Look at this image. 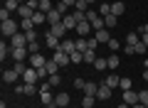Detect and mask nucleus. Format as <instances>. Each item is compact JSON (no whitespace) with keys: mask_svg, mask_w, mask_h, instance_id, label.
<instances>
[{"mask_svg":"<svg viewBox=\"0 0 148 108\" xmlns=\"http://www.w3.org/2000/svg\"><path fill=\"white\" fill-rule=\"evenodd\" d=\"M32 93H40L37 86L35 84H25V86H22V96H32Z\"/></svg>","mask_w":148,"mask_h":108,"instance_id":"obj_30","label":"nucleus"},{"mask_svg":"<svg viewBox=\"0 0 148 108\" xmlns=\"http://www.w3.org/2000/svg\"><path fill=\"white\" fill-rule=\"evenodd\" d=\"M69 57H72V64H82V62H84V52L77 49V52H72Z\"/></svg>","mask_w":148,"mask_h":108,"instance_id":"obj_33","label":"nucleus"},{"mask_svg":"<svg viewBox=\"0 0 148 108\" xmlns=\"http://www.w3.org/2000/svg\"><path fill=\"white\" fill-rule=\"evenodd\" d=\"M62 17H64L62 12H59L57 7H52V10L47 12V25H49V27H52V25H57V22H62Z\"/></svg>","mask_w":148,"mask_h":108,"instance_id":"obj_11","label":"nucleus"},{"mask_svg":"<svg viewBox=\"0 0 148 108\" xmlns=\"http://www.w3.org/2000/svg\"><path fill=\"white\" fill-rule=\"evenodd\" d=\"M138 35H148V22H146V25L141 27V30H138Z\"/></svg>","mask_w":148,"mask_h":108,"instance_id":"obj_52","label":"nucleus"},{"mask_svg":"<svg viewBox=\"0 0 148 108\" xmlns=\"http://www.w3.org/2000/svg\"><path fill=\"white\" fill-rule=\"evenodd\" d=\"M69 101H72V98H69V93H57V96H54V103H57L59 108H67Z\"/></svg>","mask_w":148,"mask_h":108,"instance_id":"obj_18","label":"nucleus"},{"mask_svg":"<svg viewBox=\"0 0 148 108\" xmlns=\"http://www.w3.org/2000/svg\"><path fill=\"white\" fill-rule=\"evenodd\" d=\"M111 15H123V3H111Z\"/></svg>","mask_w":148,"mask_h":108,"instance_id":"obj_34","label":"nucleus"},{"mask_svg":"<svg viewBox=\"0 0 148 108\" xmlns=\"http://www.w3.org/2000/svg\"><path fill=\"white\" fill-rule=\"evenodd\" d=\"M47 84H49L52 88H57L59 84H62V76H59V74H52V76H47Z\"/></svg>","mask_w":148,"mask_h":108,"instance_id":"obj_31","label":"nucleus"},{"mask_svg":"<svg viewBox=\"0 0 148 108\" xmlns=\"http://www.w3.org/2000/svg\"><path fill=\"white\" fill-rule=\"evenodd\" d=\"M45 64H47V57H45V54H30V67L42 69Z\"/></svg>","mask_w":148,"mask_h":108,"instance_id":"obj_9","label":"nucleus"},{"mask_svg":"<svg viewBox=\"0 0 148 108\" xmlns=\"http://www.w3.org/2000/svg\"><path fill=\"white\" fill-rule=\"evenodd\" d=\"M74 10H79V12H89V3H86V0H77Z\"/></svg>","mask_w":148,"mask_h":108,"instance_id":"obj_37","label":"nucleus"},{"mask_svg":"<svg viewBox=\"0 0 148 108\" xmlns=\"http://www.w3.org/2000/svg\"><path fill=\"white\" fill-rule=\"evenodd\" d=\"M104 84H106V86H111V88H116L119 84H121V76H116V74H109V76L104 79Z\"/></svg>","mask_w":148,"mask_h":108,"instance_id":"obj_20","label":"nucleus"},{"mask_svg":"<svg viewBox=\"0 0 148 108\" xmlns=\"http://www.w3.org/2000/svg\"><path fill=\"white\" fill-rule=\"evenodd\" d=\"M17 3H20V5H25V3H27V0H17Z\"/></svg>","mask_w":148,"mask_h":108,"instance_id":"obj_56","label":"nucleus"},{"mask_svg":"<svg viewBox=\"0 0 148 108\" xmlns=\"http://www.w3.org/2000/svg\"><path fill=\"white\" fill-rule=\"evenodd\" d=\"M37 74H40V79H45V76H49V74H47V69H45V67H42V69H37Z\"/></svg>","mask_w":148,"mask_h":108,"instance_id":"obj_51","label":"nucleus"},{"mask_svg":"<svg viewBox=\"0 0 148 108\" xmlns=\"http://www.w3.org/2000/svg\"><path fill=\"white\" fill-rule=\"evenodd\" d=\"M27 49H30V54H40V42H30Z\"/></svg>","mask_w":148,"mask_h":108,"instance_id":"obj_41","label":"nucleus"},{"mask_svg":"<svg viewBox=\"0 0 148 108\" xmlns=\"http://www.w3.org/2000/svg\"><path fill=\"white\" fill-rule=\"evenodd\" d=\"M123 54H136V49H133V44H126V47H123Z\"/></svg>","mask_w":148,"mask_h":108,"instance_id":"obj_49","label":"nucleus"},{"mask_svg":"<svg viewBox=\"0 0 148 108\" xmlns=\"http://www.w3.org/2000/svg\"><path fill=\"white\" fill-rule=\"evenodd\" d=\"M84 86H86V81H84L82 76H77V79H74V88H79V91H84Z\"/></svg>","mask_w":148,"mask_h":108,"instance_id":"obj_42","label":"nucleus"},{"mask_svg":"<svg viewBox=\"0 0 148 108\" xmlns=\"http://www.w3.org/2000/svg\"><path fill=\"white\" fill-rule=\"evenodd\" d=\"M143 81H148V67H146V71H143Z\"/></svg>","mask_w":148,"mask_h":108,"instance_id":"obj_55","label":"nucleus"},{"mask_svg":"<svg viewBox=\"0 0 148 108\" xmlns=\"http://www.w3.org/2000/svg\"><path fill=\"white\" fill-rule=\"evenodd\" d=\"M86 3H89V5H91V3H94V0H86Z\"/></svg>","mask_w":148,"mask_h":108,"instance_id":"obj_57","label":"nucleus"},{"mask_svg":"<svg viewBox=\"0 0 148 108\" xmlns=\"http://www.w3.org/2000/svg\"><path fill=\"white\" fill-rule=\"evenodd\" d=\"M32 22H35V27L45 25V22H47V12H42V10H35V15H32Z\"/></svg>","mask_w":148,"mask_h":108,"instance_id":"obj_17","label":"nucleus"},{"mask_svg":"<svg viewBox=\"0 0 148 108\" xmlns=\"http://www.w3.org/2000/svg\"><path fill=\"white\" fill-rule=\"evenodd\" d=\"M114 96V88L106 86V84H99V91H96V98L99 101H109V98Z\"/></svg>","mask_w":148,"mask_h":108,"instance_id":"obj_5","label":"nucleus"},{"mask_svg":"<svg viewBox=\"0 0 148 108\" xmlns=\"http://www.w3.org/2000/svg\"><path fill=\"white\" fill-rule=\"evenodd\" d=\"M91 67H94L96 71H104V69H109V62H106L104 57H96V62L91 64Z\"/></svg>","mask_w":148,"mask_h":108,"instance_id":"obj_25","label":"nucleus"},{"mask_svg":"<svg viewBox=\"0 0 148 108\" xmlns=\"http://www.w3.org/2000/svg\"><path fill=\"white\" fill-rule=\"evenodd\" d=\"M119 47H121V42H119V39H114V37H111V39H109V49H111V52H116Z\"/></svg>","mask_w":148,"mask_h":108,"instance_id":"obj_45","label":"nucleus"},{"mask_svg":"<svg viewBox=\"0 0 148 108\" xmlns=\"http://www.w3.org/2000/svg\"><path fill=\"white\" fill-rule=\"evenodd\" d=\"M27 35V42H37V30H32V32H25Z\"/></svg>","mask_w":148,"mask_h":108,"instance_id":"obj_46","label":"nucleus"},{"mask_svg":"<svg viewBox=\"0 0 148 108\" xmlns=\"http://www.w3.org/2000/svg\"><path fill=\"white\" fill-rule=\"evenodd\" d=\"M10 54H12V47L5 44V39H3V42H0V59L5 62V57H10Z\"/></svg>","mask_w":148,"mask_h":108,"instance_id":"obj_23","label":"nucleus"},{"mask_svg":"<svg viewBox=\"0 0 148 108\" xmlns=\"http://www.w3.org/2000/svg\"><path fill=\"white\" fill-rule=\"evenodd\" d=\"M22 79H25V84H37L40 81V74H37L35 67H27V71L22 74Z\"/></svg>","mask_w":148,"mask_h":108,"instance_id":"obj_8","label":"nucleus"},{"mask_svg":"<svg viewBox=\"0 0 148 108\" xmlns=\"http://www.w3.org/2000/svg\"><path fill=\"white\" fill-rule=\"evenodd\" d=\"M5 10L8 12H17L20 10V3H17V0H5Z\"/></svg>","mask_w":148,"mask_h":108,"instance_id":"obj_27","label":"nucleus"},{"mask_svg":"<svg viewBox=\"0 0 148 108\" xmlns=\"http://www.w3.org/2000/svg\"><path fill=\"white\" fill-rule=\"evenodd\" d=\"M12 69H15V71L20 74V76H22V74L27 71V67H25V64H22V62H15V67H12Z\"/></svg>","mask_w":148,"mask_h":108,"instance_id":"obj_44","label":"nucleus"},{"mask_svg":"<svg viewBox=\"0 0 148 108\" xmlns=\"http://www.w3.org/2000/svg\"><path fill=\"white\" fill-rule=\"evenodd\" d=\"M15 62H25V57H30V49L27 47H12V54H10Z\"/></svg>","mask_w":148,"mask_h":108,"instance_id":"obj_6","label":"nucleus"},{"mask_svg":"<svg viewBox=\"0 0 148 108\" xmlns=\"http://www.w3.org/2000/svg\"><path fill=\"white\" fill-rule=\"evenodd\" d=\"M30 42H27V35L25 32H17V35L10 37V47H27Z\"/></svg>","mask_w":148,"mask_h":108,"instance_id":"obj_7","label":"nucleus"},{"mask_svg":"<svg viewBox=\"0 0 148 108\" xmlns=\"http://www.w3.org/2000/svg\"><path fill=\"white\" fill-rule=\"evenodd\" d=\"M74 32H77L79 37H89V35H94V30H91V22H89V20H82L79 25H77V30H74Z\"/></svg>","mask_w":148,"mask_h":108,"instance_id":"obj_4","label":"nucleus"},{"mask_svg":"<svg viewBox=\"0 0 148 108\" xmlns=\"http://www.w3.org/2000/svg\"><path fill=\"white\" fill-rule=\"evenodd\" d=\"M52 3H49V0H40V10H42V12H49V10H52Z\"/></svg>","mask_w":148,"mask_h":108,"instance_id":"obj_40","label":"nucleus"},{"mask_svg":"<svg viewBox=\"0 0 148 108\" xmlns=\"http://www.w3.org/2000/svg\"><path fill=\"white\" fill-rule=\"evenodd\" d=\"M62 22L67 25V30H77V25H79L74 15H64V17H62Z\"/></svg>","mask_w":148,"mask_h":108,"instance_id":"obj_21","label":"nucleus"},{"mask_svg":"<svg viewBox=\"0 0 148 108\" xmlns=\"http://www.w3.org/2000/svg\"><path fill=\"white\" fill-rule=\"evenodd\" d=\"M0 20H3V22H5V20H10V12H8L5 7H3V10H0Z\"/></svg>","mask_w":148,"mask_h":108,"instance_id":"obj_48","label":"nucleus"},{"mask_svg":"<svg viewBox=\"0 0 148 108\" xmlns=\"http://www.w3.org/2000/svg\"><path fill=\"white\" fill-rule=\"evenodd\" d=\"M138 42H141V35L138 32H128L126 35V44H138Z\"/></svg>","mask_w":148,"mask_h":108,"instance_id":"obj_29","label":"nucleus"},{"mask_svg":"<svg viewBox=\"0 0 148 108\" xmlns=\"http://www.w3.org/2000/svg\"><path fill=\"white\" fill-rule=\"evenodd\" d=\"M45 69H47V74L52 76V74H59V64L54 62V59H47V64H45Z\"/></svg>","mask_w":148,"mask_h":108,"instance_id":"obj_24","label":"nucleus"},{"mask_svg":"<svg viewBox=\"0 0 148 108\" xmlns=\"http://www.w3.org/2000/svg\"><path fill=\"white\" fill-rule=\"evenodd\" d=\"M116 22H119V17H116V15H106V17H104V25H106V30L116 27Z\"/></svg>","mask_w":148,"mask_h":108,"instance_id":"obj_28","label":"nucleus"},{"mask_svg":"<svg viewBox=\"0 0 148 108\" xmlns=\"http://www.w3.org/2000/svg\"><path fill=\"white\" fill-rule=\"evenodd\" d=\"M0 32H3L5 37H12V35H17V32H20V22H15V20L10 17V20H5L3 25H0Z\"/></svg>","mask_w":148,"mask_h":108,"instance_id":"obj_1","label":"nucleus"},{"mask_svg":"<svg viewBox=\"0 0 148 108\" xmlns=\"http://www.w3.org/2000/svg\"><path fill=\"white\" fill-rule=\"evenodd\" d=\"M133 49H136V54H146V52H148V47L143 44V42H138V44H133Z\"/></svg>","mask_w":148,"mask_h":108,"instance_id":"obj_43","label":"nucleus"},{"mask_svg":"<svg viewBox=\"0 0 148 108\" xmlns=\"http://www.w3.org/2000/svg\"><path fill=\"white\" fill-rule=\"evenodd\" d=\"M94 37H96V42H99V44H109V39H111V35H109V30H96L94 32Z\"/></svg>","mask_w":148,"mask_h":108,"instance_id":"obj_15","label":"nucleus"},{"mask_svg":"<svg viewBox=\"0 0 148 108\" xmlns=\"http://www.w3.org/2000/svg\"><path fill=\"white\" fill-rule=\"evenodd\" d=\"M94 103H96V96H82V106L84 108H94Z\"/></svg>","mask_w":148,"mask_h":108,"instance_id":"obj_32","label":"nucleus"},{"mask_svg":"<svg viewBox=\"0 0 148 108\" xmlns=\"http://www.w3.org/2000/svg\"><path fill=\"white\" fill-rule=\"evenodd\" d=\"M59 44H62V39H59V37H54V35H45V47H47V49H59Z\"/></svg>","mask_w":148,"mask_h":108,"instance_id":"obj_12","label":"nucleus"},{"mask_svg":"<svg viewBox=\"0 0 148 108\" xmlns=\"http://www.w3.org/2000/svg\"><path fill=\"white\" fill-rule=\"evenodd\" d=\"M99 15H101V17L111 15V3H101V5H99Z\"/></svg>","mask_w":148,"mask_h":108,"instance_id":"obj_36","label":"nucleus"},{"mask_svg":"<svg viewBox=\"0 0 148 108\" xmlns=\"http://www.w3.org/2000/svg\"><path fill=\"white\" fill-rule=\"evenodd\" d=\"M59 49H64L67 54L77 52V39H67V37H64V39H62V44H59Z\"/></svg>","mask_w":148,"mask_h":108,"instance_id":"obj_14","label":"nucleus"},{"mask_svg":"<svg viewBox=\"0 0 148 108\" xmlns=\"http://www.w3.org/2000/svg\"><path fill=\"white\" fill-rule=\"evenodd\" d=\"M123 103H128V106H136V103H138V91H133V88L123 91Z\"/></svg>","mask_w":148,"mask_h":108,"instance_id":"obj_13","label":"nucleus"},{"mask_svg":"<svg viewBox=\"0 0 148 108\" xmlns=\"http://www.w3.org/2000/svg\"><path fill=\"white\" fill-rule=\"evenodd\" d=\"M49 59H54V62L59 64V69H64V67H69V64H72V57H69V54H67L64 49H54Z\"/></svg>","mask_w":148,"mask_h":108,"instance_id":"obj_2","label":"nucleus"},{"mask_svg":"<svg viewBox=\"0 0 148 108\" xmlns=\"http://www.w3.org/2000/svg\"><path fill=\"white\" fill-rule=\"evenodd\" d=\"M84 62H86V64H94V62H96V52H94V49H86V52H84Z\"/></svg>","mask_w":148,"mask_h":108,"instance_id":"obj_35","label":"nucleus"},{"mask_svg":"<svg viewBox=\"0 0 148 108\" xmlns=\"http://www.w3.org/2000/svg\"><path fill=\"white\" fill-rule=\"evenodd\" d=\"M17 15H20L22 20H27V17H32V15H35V10H32V7H30V5L25 3V5H20V10H17Z\"/></svg>","mask_w":148,"mask_h":108,"instance_id":"obj_19","label":"nucleus"},{"mask_svg":"<svg viewBox=\"0 0 148 108\" xmlns=\"http://www.w3.org/2000/svg\"><path fill=\"white\" fill-rule=\"evenodd\" d=\"M20 27H22V32H32V30H35V22H32V17L20 20Z\"/></svg>","mask_w":148,"mask_h":108,"instance_id":"obj_26","label":"nucleus"},{"mask_svg":"<svg viewBox=\"0 0 148 108\" xmlns=\"http://www.w3.org/2000/svg\"><path fill=\"white\" fill-rule=\"evenodd\" d=\"M131 108H148V106H146V103H141V101H138L136 106H131Z\"/></svg>","mask_w":148,"mask_h":108,"instance_id":"obj_53","label":"nucleus"},{"mask_svg":"<svg viewBox=\"0 0 148 108\" xmlns=\"http://www.w3.org/2000/svg\"><path fill=\"white\" fill-rule=\"evenodd\" d=\"M49 35H54V37H59V39H64V35H67V25H64V22L52 25V27H49Z\"/></svg>","mask_w":148,"mask_h":108,"instance_id":"obj_10","label":"nucleus"},{"mask_svg":"<svg viewBox=\"0 0 148 108\" xmlns=\"http://www.w3.org/2000/svg\"><path fill=\"white\" fill-rule=\"evenodd\" d=\"M106 62H109V69H116V67H119V62H121V59H119L116 54H111V57H106Z\"/></svg>","mask_w":148,"mask_h":108,"instance_id":"obj_38","label":"nucleus"},{"mask_svg":"<svg viewBox=\"0 0 148 108\" xmlns=\"http://www.w3.org/2000/svg\"><path fill=\"white\" fill-rule=\"evenodd\" d=\"M17 76H20V74H17L15 69H5V71H3V81H5V84H15Z\"/></svg>","mask_w":148,"mask_h":108,"instance_id":"obj_16","label":"nucleus"},{"mask_svg":"<svg viewBox=\"0 0 148 108\" xmlns=\"http://www.w3.org/2000/svg\"><path fill=\"white\" fill-rule=\"evenodd\" d=\"M54 7H57V10L62 12V15H67V5H64V3H57V5H54Z\"/></svg>","mask_w":148,"mask_h":108,"instance_id":"obj_50","label":"nucleus"},{"mask_svg":"<svg viewBox=\"0 0 148 108\" xmlns=\"http://www.w3.org/2000/svg\"><path fill=\"white\" fill-rule=\"evenodd\" d=\"M138 101H141V103H146V106H148V91H141V93H138Z\"/></svg>","mask_w":148,"mask_h":108,"instance_id":"obj_47","label":"nucleus"},{"mask_svg":"<svg viewBox=\"0 0 148 108\" xmlns=\"http://www.w3.org/2000/svg\"><path fill=\"white\" fill-rule=\"evenodd\" d=\"M96 91H99V84L86 81V86H84V96H96Z\"/></svg>","mask_w":148,"mask_h":108,"instance_id":"obj_22","label":"nucleus"},{"mask_svg":"<svg viewBox=\"0 0 148 108\" xmlns=\"http://www.w3.org/2000/svg\"><path fill=\"white\" fill-rule=\"evenodd\" d=\"M141 42H143V44L148 47V35H141Z\"/></svg>","mask_w":148,"mask_h":108,"instance_id":"obj_54","label":"nucleus"},{"mask_svg":"<svg viewBox=\"0 0 148 108\" xmlns=\"http://www.w3.org/2000/svg\"><path fill=\"white\" fill-rule=\"evenodd\" d=\"M40 101L47 108L54 106V96H52V86H49V84H42V86H40Z\"/></svg>","mask_w":148,"mask_h":108,"instance_id":"obj_3","label":"nucleus"},{"mask_svg":"<svg viewBox=\"0 0 148 108\" xmlns=\"http://www.w3.org/2000/svg\"><path fill=\"white\" fill-rule=\"evenodd\" d=\"M131 86H133V84H131V79H128V76H123V79H121V84H119V88H121V91H128Z\"/></svg>","mask_w":148,"mask_h":108,"instance_id":"obj_39","label":"nucleus"}]
</instances>
